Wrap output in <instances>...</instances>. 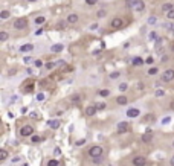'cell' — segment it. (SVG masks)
<instances>
[{"label":"cell","instance_id":"obj_26","mask_svg":"<svg viewBox=\"0 0 174 166\" xmlns=\"http://www.w3.org/2000/svg\"><path fill=\"white\" fill-rule=\"evenodd\" d=\"M34 21H35V24H43L46 21V17H45V15H38V17H35Z\"/></svg>","mask_w":174,"mask_h":166},{"label":"cell","instance_id":"obj_24","mask_svg":"<svg viewBox=\"0 0 174 166\" xmlns=\"http://www.w3.org/2000/svg\"><path fill=\"white\" fill-rule=\"evenodd\" d=\"M8 156L9 154H8L6 149H0V162H5V160L8 159Z\"/></svg>","mask_w":174,"mask_h":166},{"label":"cell","instance_id":"obj_27","mask_svg":"<svg viewBox=\"0 0 174 166\" xmlns=\"http://www.w3.org/2000/svg\"><path fill=\"white\" fill-rule=\"evenodd\" d=\"M41 140H43V137L37 136V134H32V136H31V142H32V143H40Z\"/></svg>","mask_w":174,"mask_h":166},{"label":"cell","instance_id":"obj_19","mask_svg":"<svg viewBox=\"0 0 174 166\" xmlns=\"http://www.w3.org/2000/svg\"><path fill=\"white\" fill-rule=\"evenodd\" d=\"M159 73V67H150L148 69V72H147V75H148V76H154V75H157Z\"/></svg>","mask_w":174,"mask_h":166},{"label":"cell","instance_id":"obj_18","mask_svg":"<svg viewBox=\"0 0 174 166\" xmlns=\"http://www.w3.org/2000/svg\"><path fill=\"white\" fill-rule=\"evenodd\" d=\"M144 63H145V61H144L140 56H136V58H133V66H136V67H140Z\"/></svg>","mask_w":174,"mask_h":166},{"label":"cell","instance_id":"obj_6","mask_svg":"<svg viewBox=\"0 0 174 166\" xmlns=\"http://www.w3.org/2000/svg\"><path fill=\"white\" fill-rule=\"evenodd\" d=\"M132 9L134 12H142L145 9V2L144 0H133L132 2Z\"/></svg>","mask_w":174,"mask_h":166},{"label":"cell","instance_id":"obj_17","mask_svg":"<svg viewBox=\"0 0 174 166\" xmlns=\"http://www.w3.org/2000/svg\"><path fill=\"white\" fill-rule=\"evenodd\" d=\"M31 50H34V44H23L20 47V52H31Z\"/></svg>","mask_w":174,"mask_h":166},{"label":"cell","instance_id":"obj_8","mask_svg":"<svg viewBox=\"0 0 174 166\" xmlns=\"http://www.w3.org/2000/svg\"><path fill=\"white\" fill-rule=\"evenodd\" d=\"M110 28H113V29H121V28H124V20H122L121 17H115V18L110 21Z\"/></svg>","mask_w":174,"mask_h":166},{"label":"cell","instance_id":"obj_12","mask_svg":"<svg viewBox=\"0 0 174 166\" xmlns=\"http://www.w3.org/2000/svg\"><path fill=\"white\" fill-rule=\"evenodd\" d=\"M78 20H79V17H78V14H75V12H72V14L67 15V23H69V24L78 23Z\"/></svg>","mask_w":174,"mask_h":166},{"label":"cell","instance_id":"obj_30","mask_svg":"<svg viewBox=\"0 0 174 166\" xmlns=\"http://www.w3.org/2000/svg\"><path fill=\"white\" fill-rule=\"evenodd\" d=\"M84 2H86L87 6H95V5L99 3V0H84Z\"/></svg>","mask_w":174,"mask_h":166},{"label":"cell","instance_id":"obj_1","mask_svg":"<svg viewBox=\"0 0 174 166\" xmlns=\"http://www.w3.org/2000/svg\"><path fill=\"white\" fill-rule=\"evenodd\" d=\"M28 26H29V20L26 17H18L12 21V28L15 31H25L28 29Z\"/></svg>","mask_w":174,"mask_h":166},{"label":"cell","instance_id":"obj_29","mask_svg":"<svg viewBox=\"0 0 174 166\" xmlns=\"http://www.w3.org/2000/svg\"><path fill=\"white\" fill-rule=\"evenodd\" d=\"M8 38H9V34H8L6 31H2V32H0V41H6Z\"/></svg>","mask_w":174,"mask_h":166},{"label":"cell","instance_id":"obj_39","mask_svg":"<svg viewBox=\"0 0 174 166\" xmlns=\"http://www.w3.org/2000/svg\"><path fill=\"white\" fill-rule=\"evenodd\" d=\"M98 28H99V23H93V24H90L89 29H90V31H96Z\"/></svg>","mask_w":174,"mask_h":166},{"label":"cell","instance_id":"obj_54","mask_svg":"<svg viewBox=\"0 0 174 166\" xmlns=\"http://www.w3.org/2000/svg\"><path fill=\"white\" fill-rule=\"evenodd\" d=\"M21 166H28V163H23V165H21Z\"/></svg>","mask_w":174,"mask_h":166},{"label":"cell","instance_id":"obj_21","mask_svg":"<svg viewBox=\"0 0 174 166\" xmlns=\"http://www.w3.org/2000/svg\"><path fill=\"white\" fill-rule=\"evenodd\" d=\"M98 96H101V98H107V96H110V90L108 88H102L98 92Z\"/></svg>","mask_w":174,"mask_h":166},{"label":"cell","instance_id":"obj_16","mask_svg":"<svg viewBox=\"0 0 174 166\" xmlns=\"http://www.w3.org/2000/svg\"><path fill=\"white\" fill-rule=\"evenodd\" d=\"M174 9V3H165V5H162V12H168V11H171Z\"/></svg>","mask_w":174,"mask_h":166},{"label":"cell","instance_id":"obj_31","mask_svg":"<svg viewBox=\"0 0 174 166\" xmlns=\"http://www.w3.org/2000/svg\"><path fill=\"white\" fill-rule=\"evenodd\" d=\"M165 17H166L168 20H174V9H171V11H168V12L165 14Z\"/></svg>","mask_w":174,"mask_h":166},{"label":"cell","instance_id":"obj_7","mask_svg":"<svg viewBox=\"0 0 174 166\" xmlns=\"http://www.w3.org/2000/svg\"><path fill=\"white\" fill-rule=\"evenodd\" d=\"M128 130H130L128 122L121 120V122H118V124H116V131H118V134H124V133H127Z\"/></svg>","mask_w":174,"mask_h":166},{"label":"cell","instance_id":"obj_5","mask_svg":"<svg viewBox=\"0 0 174 166\" xmlns=\"http://www.w3.org/2000/svg\"><path fill=\"white\" fill-rule=\"evenodd\" d=\"M147 163H148V160H147L145 156H134L132 159V165L133 166H147Z\"/></svg>","mask_w":174,"mask_h":166},{"label":"cell","instance_id":"obj_41","mask_svg":"<svg viewBox=\"0 0 174 166\" xmlns=\"http://www.w3.org/2000/svg\"><path fill=\"white\" fill-rule=\"evenodd\" d=\"M156 21H157V18H156V17H150L147 23H148V24H153V23H156Z\"/></svg>","mask_w":174,"mask_h":166},{"label":"cell","instance_id":"obj_43","mask_svg":"<svg viewBox=\"0 0 174 166\" xmlns=\"http://www.w3.org/2000/svg\"><path fill=\"white\" fill-rule=\"evenodd\" d=\"M96 107H98V110H104L105 108V104L101 102V104H96Z\"/></svg>","mask_w":174,"mask_h":166},{"label":"cell","instance_id":"obj_2","mask_svg":"<svg viewBox=\"0 0 174 166\" xmlns=\"http://www.w3.org/2000/svg\"><path fill=\"white\" fill-rule=\"evenodd\" d=\"M87 154H89V157L95 159V157H102V154H104V148L101 145H92L89 149H87Z\"/></svg>","mask_w":174,"mask_h":166},{"label":"cell","instance_id":"obj_28","mask_svg":"<svg viewBox=\"0 0 174 166\" xmlns=\"http://www.w3.org/2000/svg\"><path fill=\"white\" fill-rule=\"evenodd\" d=\"M119 76H121V72H112L110 75H108V78H110L112 81H116Z\"/></svg>","mask_w":174,"mask_h":166},{"label":"cell","instance_id":"obj_49","mask_svg":"<svg viewBox=\"0 0 174 166\" xmlns=\"http://www.w3.org/2000/svg\"><path fill=\"white\" fill-rule=\"evenodd\" d=\"M21 113H23V114L28 113V108H26V107H23V108H21Z\"/></svg>","mask_w":174,"mask_h":166},{"label":"cell","instance_id":"obj_3","mask_svg":"<svg viewBox=\"0 0 174 166\" xmlns=\"http://www.w3.org/2000/svg\"><path fill=\"white\" fill-rule=\"evenodd\" d=\"M160 81L165 84H170L174 81V69H166V70L162 72L160 75Z\"/></svg>","mask_w":174,"mask_h":166},{"label":"cell","instance_id":"obj_44","mask_svg":"<svg viewBox=\"0 0 174 166\" xmlns=\"http://www.w3.org/2000/svg\"><path fill=\"white\" fill-rule=\"evenodd\" d=\"M157 38V34H156V32H151V34H150V40H156Z\"/></svg>","mask_w":174,"mask_h":166},{"label":"cell","instance_id":"obj_15","mask_svg":"<svg viewBox=\"0 0 174 166\" xmlns=\"http://www.w3.org/2000/svg\"><path fill=\"white\" fill-rule=\"evenodd\" d=\"M142 142L144 143H151V142H153V136H151V133H144V134H142Z\"/></svg>","mask_w":174,"mask_h":166},{"label":"cell","instance_id":"obj_42","mask_svg":"<svg viewBox=\"0 0 174 166\" xmlns=\"http://www.w3.org/2000/svg\"><path fill=\"white\" fill-rule=\"evenodd\" d=\"M43 99H45V93H38V95H37V101H40V102H41Z\"/></svg>","mask_w":174,"mask_h":166},{"label":"cell","instance_id":"obj_11","mask_svg":"<svg viewBox=\"0 0 174 166\" xmlns=\"http://www.w3.org/2000/svg\"><path fill=\"white\" fill-rule=\"evenodd\" d=\"M115 101H116L118 105H127V104H128V98H127L125 95H119Z\"/></svg>","mask_w":174,"mask_h":166},{"label":"cell","instance_id":"obj_45","mask_svg":"<svg viewBox=\"0 0 174 166\" xmlns=\"http://www.w3.org/2000/svg\"><path fill=\"white\" fill-rule=\"evenodd\" d=\"M72 102H75V104H79V96H75V98H72Z\"/></svg>","mask_w":174,"mask_h":166},{"label":"cell","instance_id":"obj_14","mask_svg":"<svg viewBox=\"0 0 174 166\" xmlns=\"http://www.w3.org/2000/svg\"><path fill=\"white\" fill-rule=\"evenodd\" d=\"M47 125H49V128H51V130H58L60 125H61V122H60V120H49Z\"/></svg>","mask_w":174,"mask_h":166},{"label":"cell","instance_id":"obj_33","mask_svg":"<svg viewBox=\"0 0 174 166\" xmlns=\"http://www.w3.org/2000/svg\"><path fill=\"white\" fill-rule=\"evenodd\" d=\"M21 92H23V93H31L32 92V85H23Z\"/></svg>","mask_w":174,"mask_h":166},{"label":"cell","instance_id":"obj_23","mask_svg":"<svg viewBox=\"0 0 174 166\" xmlns=\"http://www.w3.org/2000/svg\"><path fill=\"white\" fill-rule=\"evenodd\" d=\"M96 18H104L105 15H107V9H99V11H96Z\"/></svg>","mask_w":174,"mask_h":166},{"label":"cell","instance_id":"obj_51","mask_svg":"<svg viewBox=\"0 0 174 166\" xmlns=\"http://www.w3.org/2000/svg\"><path fill=\"white\" fill-rule=\"evenodd\" d=\"M64 64H66L64 61H58V63H57V66H64Z\"/></svg>","mask_w":174,"mask_h":166},{"label":"cell","instance_id":"obj_55","mask_svg":"<svg viewBox=\"0 0 174 166\" xmlns=\"http://www.w3.org/2000/svg\"><path fill=\"white\" fill-rule=\"evenodd\" d=\"M108 166H113V165H108Z\"/></svg>","mask_w":174,"mask_h":166},{"label":"cell","instance_id":"obj_48","mask_svg":"<svg viewBox=\"0 0 174 166\" xmlns=\"http://www.w3.org/2000/svg\"><path fill=\"white\" fill-rule=\"evenodd\" d=\"M170 166H174V156L170 159Z\"/></svg>","mask_w":174,"mask_h":166},{"label":"cell","instance_id":"obj_36","mask_svg":"<svg viewBox=\"0 0 174 166\" xmlns=\"http://www.w3.org/2000/svg\"><path fill=\"white\" fill-rule=\"evenodd\" d=\"M144 120H145V122H151V120H154V116H153V114H148V116L144 117Z\"/></svg>","mask_w":174,"mask_h":166},{"label":"cell","instance_id":"obj_38","mask_svg":"<svg viewBox=\"0 0 174 166\" xmlns=\"http://www.w3.org/2000/svg\"><path fill=\"white\" fill-rule=\"evenodd\" d=\"M165 28H166L168 31H173V32H174V23H166Z\"/></svg>","mask_w":174,"mask_h":166},{"label":"cell","instance_id":"obj_37","mask_svg":"<svg viewBox=\"0 0 174 166\" xmlns=\"http://www.w3.org/2000/svg\"><path fill=\"white\" fill-rule=\"evenodd\" d=\"M93 163H95V165H101V163H102V157H95V159H93Z\"/></svg>","mask_w":174,"mask_h":166},{"label":"cell","instance_id":"obj_22","mask_svg":"<svg viewBox=\"0 0 174 166\" xmlns=\"http://www.w3.org/2000/svg\"><path fill=\"white\" fill-rule=\"evenodd\" d=\"M9 17H11V12L8 9H3L2 12H0V18H2V20H8Z\"/></svg>","mask_w":174,"mask_h":166},{"label":"cell","instance_id":"obj_13","mask_svg":"<svg viewBox=\"0 0 174 166\" xmlns=\"http://www.w3.org/2000/svg\"><path fill=\"white\" fill-rule=\"evenodd\" d=\"M63 49H64V46L61 44V43H58V44H53L51 47V52L52 53H60V52H63Z\"/></svg>","mask_w":174,"mask_h":166},{"label":"cell","instance_id":"obj_50","mask_svg":"<svg viewBox=\"0 0 174 166\" xmlns=\"http://www.w3.org/2000/svg\"><path fill=\"white\" fill-rule=\"evenodd\" d=\"M153 63V58H147V64H151Z\"/></svg>","mask_w":174,"mask_h":166},{"label":"cell","instance_id":"obj_10","mask_svg":"<svg viewBox=\"0 0 174 166\" xmlns=\"http://www.w3.org/2000/svg\"><path fill=\"white\" fill-rule=\"evenodd\" d=\"M98 111H99V110H98L96 105H89V107H86L84 113H86V116H95Z\"/></svg>","mask_w":174,"mask_h":166},{"label":"cell","instance_id":"obj_9","mask_svg":"<svg viewBox=\"0 0 174 166\" xmlns=\"http://www.w3.org/2000/svg\"><path fill=\"white\" fill-rule=\"evenodd\" d=\"M127 117H132V119H134V117H139L140 116V110L139 108H134V107H132V108L127 110Z\"/></svg>","mask_w":174,"mask_h":166},{"label":"cell","instance_id":"obj_47","mask_svg":"<svg viewBox=\"0 0 174 166\" xmlns=\"http://www.w3.org/2000/svg\"><path fill=\"white\" fill-rule=\"evenodd\" d=\"M138 87H139L138 90H142V88H144V84H142V82H138Z\"/></svg>","mask_w":174,"mask_h":166},{"label":"cell","instance_id":"obj_32","mask_svg":"<svg viewBox=\"0 0 174 166\" xmlns=\"http://www.w3.org/2000/svg\"><path fill=\"white\" fill-rule=\"evenodd\" d=\"M154 96H156V98H164V96H165V92H164V90H156V92H154Z\"/></svg>","mask_w":174,"mask_h":166},{"label":"cell","instance_id":"obj_34","mask_svg":"<svg viewBox=\"0 0 174 166\" xmlns=\"http://www.w3.org/2000/svg\"><path fill=\"white\" fill-rule=\"evenodd\" d=\"M55 66H57V64H53V63H46V64H45V67L47 69V70H52Z\"/></svg>","mask_w":174,"mask_h":166},{"label":"cell","instance_id":"obj_46","mask_svg":"<svg viewBox=\"0 0 174 166\" xmlns=\"http://www.w3.org/2000/svg\"><path fill=\"white\" fill-rule=\"evenodd\" d=\"M53 152H55V156H60V154H61V149H60V148H55V151H53Z\"/></svg>","mask_w":174,"mask_h":166},{"label":"cell","instance_id":"obj_25","mask_svg":"<svg viewBox=\"0 0 174 166\" xmlns=\"http://www.w3.org/2000/svg\"><path fill=\"white\" fill-rule=\"evenodd\" d=\"M46 166H60V162L57 159H49L46 162Z\"/></svg>","mask_w":174,"mask_h":166},{"label":"cell","instance_id":"obj_35","mask_svg":"<svg viewBox=\"0 0 174 166\" xmlns=\"http://www.w3.org/2000/svg\"><path fill=\"white\" fill-rule=\"evenodd\" d=\"M34 66H35L37 69L43 67V61H41V60H35V61H34Z\"/></svg>","mask_w":174,"mask_h":166},{"label":"cell","instance_id":"obj_53","mask_svg":"<svg viewBox=\"0 0 174 166\" xmlns=\"http://www.w3.org/2000/svg\"><path fill=\"white\" fill-rule=\"evenodd\" d=\"M171 146H173V149H174V140H173V143H171Z\"/></svg>","mask_w":174,"mask_h":166},{"label":"cell","instance_id":"obj_20","mask_svg":"<svg viewBox=\"0 0 174 166\" xmlns=\"http://www.w3.org/2000/svg\"><path fill=\"white\" fill-rule=\"evenodd\" d=\"M118 90H119L121 93H125L127 90H128V84H127V82H121V84L118 85Z\"/></svg>","mask_w":174,"mask_h":166},{"label":"cell","instance_id":"obj_4","mask_svg":"<svg viewBox=\"0 0 174 166\" xmlns=\"http://www.w3.org/2000/svg\"><path fill=\"white\" fill-rule=\"evenodd\" d=\"M34 134V127L32 125H23L18 130V136L20 137H31Z\"/></svg>","mask_w":174,"mask_h":166},{"label":"cell","instance_id":"obj_40","mask_svg":"<svg viewBox=\"0 0 174 166\" xmlns=\"http://www.w3.org/2000/svg\"><path fill=\"white\" fill-rule=\"evenodd\" d=\"M84 143H86V139H81V140H77V142H75V145H77V146H81V145H84Z\"/></svg>","mask_w":174,"mask_h":166},{"label":"cell","instance_id":"obj_52","mask_svg":"<svg viewBox=\"0 0 174 166\" xmlns=\"http://www.w3.org/2000/svg\"><path fill=\"white\" fill-rule=\"evenodd\" d=\"M26 2H29V3H34V2H37V0H26Z\"/></svg>","mask_w":174,"mask_h":166}]
</instances>
